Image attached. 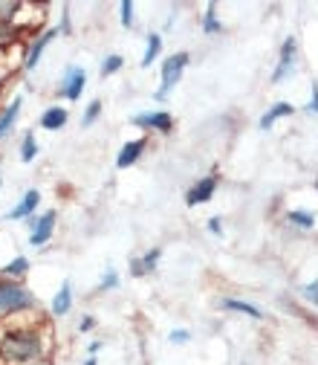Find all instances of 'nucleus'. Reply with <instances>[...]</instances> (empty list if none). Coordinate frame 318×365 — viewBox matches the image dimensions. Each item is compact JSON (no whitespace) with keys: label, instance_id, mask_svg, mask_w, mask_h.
Wrapping results in <instances>:
<instances>
[{"label":"nucleus","instance_id":"f257e3e1","mask_svg":"<svg viewBox=\"0 0 318 365\" xmlns=\"http://www.w3.org/2000/svg\"><path fill=\"white\" fill-rule=\"evenodd\" d=\"M50 325L35 319V322H0V359L9 365H32L50 354Z\"/></svg>","mask_w":318,"mask_h":365},{"label":"nucleus","instance_id":"f03ea898","mask_svg":"<svg viewBox=\"0 0 318 365\" xmlns=\"http://www.w3.org/2000/svg\"><path fill=\"white\" fill-rule=\"evenodd\" d=\"M189 61H191L189 53H174V56H168V58L162 61V84H159V90H157V99H159V102L179 84V78H183Z\"/></svg>","mask_w":318,"mask_h":365},{"label":"nucleus","instance_id":"7ed1b4c3","mask_svg":"<svg viewBox=\"0 0 318 365\" xmlns=\"http://www.w3.org/2000/svg\"><path fill=\"white\" fill-rule=\"evenodd\" d=\"M29 307H35V296L26 287H21L15 282L0 284V310L4 313H21V310H29Z\"/></svg>","mask_w":318,"mask_h":365},{"label":"nucleus","instance_id":"20e7f679","mask_svg":"<svg viewBox=\"0 0 318 365\" xmlns=\"http://www.w3.org/2000/svg\"><path fill=\"white\" fill-rule=\"evenodd\" d=\"M295 58H298V41L287 38L281 43V53H278V64L272 70V84H281L284 78H290L295 73Z\"/></svg>","mask_w":318,"mask_h":365},{"label":"nucleus","instance_id":"39448f33","mask_svg":"<svg viewBox=\"0 0 318 365\" xmlns=\"http://www.w3.org/2000/svg\"><path fill=\"white\" fill-rule=\"evenodd\" d=\"M84 84H87V70H84V67H78V64H70V67L64 70V78H61V84H58V93H61L64 99L75 102V99L81 96Z\"/></svg>","mask_w":318,"mask_h":365},{"label":"nucleus","instance_id":"423d86ee","mask_svg":"<svg viewBox=\"0 0 318 365\" xmlns=\"http://www.w3.org/2000/svg\"><path fill=\"white\" fill-rule=\"evenodd\" d=\"M55 209H50V212H43L41 217H32L29 220V230H32V235H29V244L32 247H43L50 238H53V230H55Z\"/></svg>","mask_w":318,"mask_h":365},{"label":"nucleus","instance_id":"0eeeda50","mask_svg":"<svg viewBox=\"0 0 318 365\" xmlns=\"http://www.w3.org/2000/svg\"><path fill=\"white\" fill-rule=\"evenodd\" d=\"M136 128H145V130H159V133H171L174 130V116L168 110H145V113H136L133 116Z\"/></svg>","mask_w":318,"mask_h":365},{"label":"nucleus","instance_id":"6e6552de","mask_svg":"<svg viewBox=\"0 0 318 365\" xmlns=\"http://www.w3.org/2000/svg\"><path fill=\"white\" fill-rule=\"evenodd\" d=\"M217 186H220V177H217V174L200 177V180L194 182V186L189 189V195H186V203H189V206H203V203H208V200L214 197Z\"/></svg>","mask_w":318,"mask_h":365},{"label":"nucleus","instance_id":"1a4fd4ad","mask_svg":"<svg viewBox=\"0 0 318 365\" xmlns=\"http://www.w3.org/2000/svg\"><path fill=\"white\" fill-rule=\"evenodd\" d=\"M145 148H148V140H145V136L124 143V145H122V151H119V157H116V168H130L136 160H139V157L145 154Z\"/></svg>","mask_w":318,"mask_h":365},{"label":"nucleus","instance_id":"9d476101","mask_svg":"<svg viewBox=\"0 0 318 365\" xmlns=\"http://www.w3.org/2000/svg\"><path fill=\"white\" fill-rule=\"evenodd\" d=\"M58 32H61V29H47L43 35H38V41L32 43V47H29V53H26V58H23V70H35V67H38V61H41L43 50L50 47V43H53V38H55Z\"/></svg>","mask_w":318,"mask_h":365},{"label":"nucleus","instance_id":"9b49d317","mask_svg":"<svg viewBox=\"0 0 318 365\" xmlns=\"http://www.w3.org/2000/svg\"><path fill=\"white\" fill-rule=\"evenodd\" d=\"M38 203H41V192H38V189H29V192L21 197V203H18V206H12V209H9L4 217H6V220H21V217H29V215L38 209Z\"/></svg>","mask_w":318,"mask_h":365},{"label":"nucleus","instance_id":"f8f14e48","mask_svg":"<svg viewBox=\"0 0 318 365\" xmlns=\"http://www.w3.org/2000/svg\"><path fill=\"white\" fill-rule=\"evenodd\" d=\"M159 255H162V250H159V247H154V250H148L142 258H130V272H133V276H148V272H154V269H157Z\"/></svg>","mask_w":318,"mask_h":365},{"label":"nucleus","instance_id":"ddd939ff","mask_svg":"<svg viewBox=\"0 0 318 365\" xmlns=\"http://www.w3.org/2000/svg\"><path fill=\"white\" fill-rule=\"evenodd\" d=\"M292 113H295V108H292L290 102H275V105H272V108L260 116V122H258V125H260V130H269V128L275 125L278 119H287V116H292Z\"/></svg>","mask_w":318,"mask_h":365},{"label":"nucleus","instance_id":"4468645a","mask_svg":"<svg viewBox=\"0 0 318 365\" xmlns=\"http://www.w3.org/2000/svg\"><path fill=\"white\" fill-rule=\"evenodd\" d=\"M67 119H70L67 108H47L41 113V128L43 130H61L67 125Z\"/></svg>","mask_w":318,"mask_h":365},{"label":"nucleus","instance_id":"2eb2a0df","mask_svg":"<svg viewBox=\"0 0 318 365\" xmlns=\"http://www.w3.org/2000/svg\"><path fill=\"white\" fill-rule=\"evenodd\" d=\"M21 108H23V96H15L12 102H9V108L0 113V140L12 130V125H15V119L21 116Z\"/></svg>","mask_w":318,"mask_h":365},{"label":"nucleus","instance_id":"dca6fc26","mask_svg":"<svg viewBox=\"0 0 318 365\" xmlns=\"http://www.w3.org/2000/svg\"><path fill=\"white\" fill-rule=\"evenodd\" d=\"M220 304H223V310H235V313H243V316H249V319H263V310H260L258 304H252V302H240V299H223Z\"/></svg>","mask_w":318,"mask_h":365},{"label":"nucleus","instance_id":"f3484780","mask_svg":"<svg viewBox=\"0 0 318 365\" xmlns=\"http://www.w3.org/2000/svg\"><path fill=\"white\" fill-rule=\"evenodd\" d=\"M70 307H73V284L64 282L61 290H58L55 299H53V316H67Z\"/></svg>","mask_w":318,"mask_h":365},{"label":"nucleus","instance_id":"a211bd4d","mask_svg":"<svg viewBox=\"0 0 318 365\" xmlns=\"http://www.w3.org/2000/svg\"><path fill=\"white\" fill-rule=\"evenodd\" d=\"M159 53H162V35H157V32H151L148 35V43H145V56H142V70H148L157 58H159Z\"/></svg>","mask_w":318,"mask_h":365},{"label":"nucleus","instance_id":"6ab92c4d","mask_svg":"<svg viewBox=\"0 0 318 365\" xmlns=\"http://www.w3.org/2000/svg\"><path fill=\"white\" fill-rule=\"evenodd\" d=\"M287 223L295 226V230H312V226H315V215L307 212V209H292V212H287Z\"/></svg>","mask_w":318,"mask_h":365},{"label":"nucleus","instance_id":"aec40b11","mask_svg":"<svg viewBox=\"0 0 318 365\" xmlns=\"http://www.w3.org/2000/svg\"><path fill=\"white\" fill-rule=\"evenodd\" d=\"M203 32H206V35H220V32H223V24L217 21V6H214V4L206 6V15H203Z\"/></svg>","mask_w":318,"mask_h":365},{"label":"nucleus","instance_id":"412c9836","mask_svg":"<svg viewBox=\"0 0 318 365\" xmlns=\"http://www.w3.org/2000/svg\"><path fill=\"white\" fill-rule=\"evenodd\" d=\"M35 157H38V140H35L32 130H26L23 140H21V160H23V163H32Z\"/></svg>","mask_w":318,"mask_h":365},{"label":"nucleus","instance_id":"4be33fe9","mask_svg":"<svg viewBox=\"0 0 318 365\" xmlns=\"http://www.w3.org/2000/svg\"><path fill=\"white\" fill-rule=\"evenodd\" d=\"M26 269H29V261H26L23 255H18L15 261H9L4 269H0V276H6V279H21Z\"/></svg>","mask_w":318,"mask_h":365},{"label":"nucleus","instance_id":"5701e85b","mask_svg":"<svg viewBox=\"0 0 318 365\" xmlns=\"http://www.w3.org/2000/svg\"><path fill=\"white\" fill-rule=\"evenodd\" d=\"M122 67H124V58H122V56H107V58L102 61L99 73H102V78H107V76H116Z\"/></svg>","mask_w":318,"mask_h":365},{"label":"nucleus","instance_id":"b1692460","mask_svg":"<svg viewBox=\"0 0 318 365\" xmlns=\"http://www.w3.org/2000/svg\"><path fill=\"white\" fill-rule=\"evenodd\" d=\"M99 116H102V99H93V102L87 105L84 116H81V128H90V125H93V122L99 119Z\"/></svg>","mask_w":318,"mask_h":365},{"label":"nucleus","instance_id":"393cba45","mask_svg":"<svg viewBox=\"0 0 318 365\" xmlns=\"http://www.w3.org/2000/svg\"><path fill=\"white\" fill-rule=\"evenodd\" d=\"M119 287V272L116 269H105V276L99 282V290L96 293H105V290H116Z\"/></svg>","mask_w":318,"mask_h":365},{"label":"nucleus","instance_id":"a878e982","mask_svg":"<svg viewBox=\"0 0 318 365\" xmlns=\"http://www.w3.org/2000/svg\"><path fill=\"white\" fill-rule=\"evenodd\" d=\"M119 9H122V26H133V0H122V4H119Z\"/></svg>","mask_w":318,"mask_h":365},{"label":"nucleus","instance_id":"bb28decb","mask_svg":"<svg viewBox=\"0 0 318 365\" xmlns=\"http://www.w3.org/2000/svg\"><path fill=\"white\" fill-rule=\"evenodd\" d=\"M301 293H304V299H307L309 304H315V307H318V279H315V282H309V284H304V287H301Z\"/></svg>","mask_w":318,"mask_h":365},{"label":"nucleus","instance_id":"cd10ccee","mask_svg":"<svg viewBox=\"0 0 318 365\" xmlns=\"http://www.w3.org/2000/svg\"><path fill=\"white\" fill-rule=\"evenodd\" d=\"M168 339H171L174 345H186V342L191 339V331H186V328H179V331H171V334H168Z\"/></svg>","mask_w":318,"mask_h":365},{"label":"nucleus","instance_id":"c85d7f7f","mask_svg":"<svg viewBox=\"0 0 318 365\" xmlns=\"http://www.w3.org/2000/svg\"><path fill=\"white\" fill-rule=\"evenodd\" d=\"M307 113H315V116H318V81H312V87H309V105H307Z\"/></svg>","mask_w":318,"mask_h":365},{"label":"nucleus","instance_id":"c756f323","mask_svg":"<svg viewBox=\"0 0 318 365\" xmlns=\"http://www.w3.org/2000/svg\"><path fill=\"white\" fill-rule=\"evenodd\" d=\"M93 328H96V319H93V316H84V319H81V322H78V331H81V334H87V331H93Z\"/></svg>","mask_w":318,"mask_h":365},{"label":"nucleus","instance_id":"7c9ffc66","mask_svg":"<svg viewBox=\"0 0 318 365\" xmlns=\"http://www.w3.org/2000/svg\"><path fill=\"white\" fill-rule=\"evenodd\" d=\"M220 223H223L220 217H208V232H211V235H223V226H220Z\"/></svg>","mask_w":318,"mask_h":365},{"label":"nucleus","instance_id":"2f4dec72","mask_svg":"<svg viewBox=\"0 0 318 365\" xmlns=\"http://www.w3.org/2000/svg\"><path fill=\"white\" fill-rule=\"evenodd\" d=\"M61 32L70 35V6H64V15H61Z\"/></svg>","mask_w":318,"mask_h":365},{"label":"nucleus","instance_id":"473e14b6","mask_svg":"<svg viewBox=\"0 0 318 365\" xmlns=\"http://www.w3.org/2000/svg\"><path fill=\"white\" fill-rule=\"evenodd\" d=\"M102 351V342L96 339V342H90V354H99Z\"/></svg>","mask_w":318,"mask_h":365},{"label":"nucleus","instance_id":"72a5a7b5","mask_svg":"<svg viewBox=\"0 0 318 365\" xmlns=\"http://www.w3.org/2000/svg\"><path fill=\"white\" fill-rule=\"evenodd\" d=\"M84 365H99V362H96V356H90V359H87Z\"/></svg>","mask_w":318,"mask_h":365}]
</instances>
